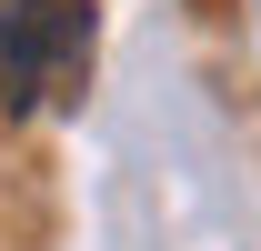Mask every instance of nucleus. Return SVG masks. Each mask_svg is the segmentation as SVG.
Returning <instances> with one entry per match:
<instances>
[{
    "instance_id": "obj_1",
    "label": "nucleus",
    "mask_w": 261,
    "mask_h": 251,
    "mask_svg": "<svg viewBox=\"0 0 261 251\" xmlns=\"http://www.w3.org/2000/svg\"><path fill=\"white\" fill-rule=\"evenodd\" d=\"M91 81V0H0V121H31Z\"/></svg>"
}]
</instances>
